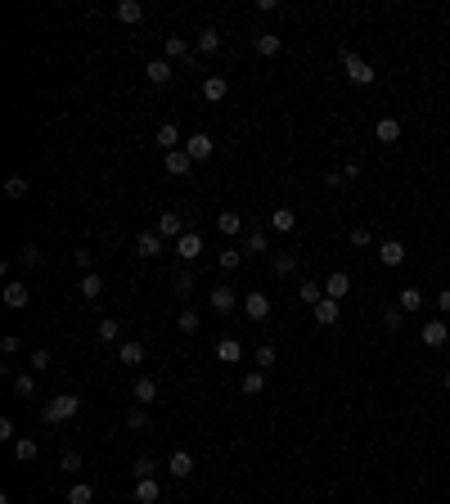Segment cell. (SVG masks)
<instances>
[{
  "mask_svg": "<svg viewBox=\"0 0 450 504\" xmlns=\"http://www.w3.org/2000/svg\"><path fill=\"white\" fill-rule=\"evenodd\" d=\"M14 392L18 396H36V378L32 374H14Z\"/></svg>",
  "mask_w": 450,
  "mask_h": 504,
  "instance_id": "45",
  "label": "cell"
},
{
  "mask_svg": "<svg viewBox=\"0 0 450 504\" xmlns=\"http://www.w3.org/2000/svg\"><path fill=\"white\" fill-rule=\"evenodd\" d=\"M77 293H81L86 302H99V298H104V279H99L95 270H90V275H81V284H77Z\"/></svg>",
  "mask_w": 450,
  "mask_h": 504,
  "instance_id": "23",
  "label": "cell"
},
{
  "mask_svg": "<svg viewBox=\"0 0 450 504\" xmlns=\"http://www.w3.org/2000/svg\"><path fill=\"white\" fill-rule=\"evenodd\" d=\"M225 95H230V81L221 77V72H207V77H203V99L207 104H221Z\"/></svg>",
  "mask_w": 450,
  "mask_h": 504,
  "instance_id": "10",
  "label": "cell"
},
{
  "mask_svg": "<svg viewBox=\"0 0 450 504\" xmlns=\"http://www.w3.org/2000/svg\"><path fill=\"white\" fill-rule=\"evenodd\" d=\"M68 504H90L95 500V487L90 482H77V487H68V496H63Z\"/></svg>",
  "mask_w": 450,
  "mask_h": 504,
  "instance_id": "36",
  "label": "cell"
},
{
  "mask_svg": "<svg viewBox=\"0 0 450 504\" xmlns=\"http://www.w3.org/2000/svg\"><path fill=\"white\" fill-rule=\"evenodd\" d=\"M131 396H136V405H149V401H158V383H153L149 374H140V378H136V387H131Z\"/></svg>",
  "mask_w": 450,
  "mask_h": 504,
  "instance_id": "22",
  "label": "cell"
},
{
  "mask_svg": "<svg viewBox=\"0 0 450 504\" xmlns=\"http://www.w3.org/2000/svg\"><path fill=\"white\" fill-rule=\"evenodd\" d=\"M243 257H248L243 248H225L221 257H216V266H221V270H239V266H243Z\"/></svg>",
  "mask_w": 450,
  "mask_h": 504,
  "instance_id": "39",
  "label": "cell"
},
{
  "mask_svg": "<svg viewBox=\"0 0 450 504\" xmlns=\"http://www.w3.org/2000/svg\"><path fill=\"white\" fill-rule=\"evenodd\" d=\"M374 136L383 140V145H396V140H401V122H396V117H378Z\"/></svg>",
  "mask_w": 450,
  "mask_h": 504,
  "instance_id": "26",
  "label": "cell"
},
{
  "mask_svg": "<svg viewBox=\"0 0 450 504\" xmlns=\"http://www.w3.org/2000/svg\"><path fill=\"white\" fill-rule=\"evenodd\" d=\"M243 316H248V320H257V325H262V320H271V298H266L262 288L243 293Z\"/></svg>",
  "mask_w": 450,
  "mask_h": 504,
  "instance_id": "3",
  "label": "cell"
},
{
  "mask_svg": "<svg viewBox=\"0 0 450 504\" xmlns=\"http://www.w3.org/2000/svg\"><path fill=\"white\" fill-rule=\"evenodd\" d=\"M0 351H5V356H14V351H23V338H14V334H9L5 342H0Z\"/></svg>",
  "mask_w": 450,
  "mask_h": 504,
  "instance_id": "53",
  "label": "cell"
},
{
  "mask_svg": "<svg viewBox=\"0 0 450 504\" xmlns=\"http://www.w3.org/2000/svg\"><path fill=\"white\" fill-rule=\"evenodd\" d=\"M162 167H167V176H189V171H194V158H189L185 149H176V154H162Z\"/></svg>",
  "mask_w": 450,
  "mask_h": 504,
  "instance_id": "13",
  "label": "cell"
},
{
  "mask_svg": "<svg viewBox=\"0 0 450 504\" xmlns=\"http://www.w3.org/2000/svg\"><path fill=\"white\" fill-rule=\"evenodd\" d=\"M271 275H275V279H289V275H298V252H275V257H271Z\"/></svg>",
  "mask_w": 450,
  "mask_h": 504,
  "instance_id": "15",
  "label": "cell"
},
{
  "mask_svg": "<svg viewBox=\"0 0 450 504\" xmlns=\"http://www.w3.org/2000/svg\"><path fill=\"white\" fill-rule=\"evenodd\" d=\"M50 365H54L50 351H32V369H36V374H41V369H50Z\"/></svg>",
  "mask_w": 450,
  "mask_h": 504,
  "instance_id": "49",
  "label": "cell"
},
{
  "mask_svg": "<svg viewBox=\"0 0 450 504\" xmlns=\"http://www.w3.org/2000/svg\"><path fill=\"white\" fill-rule=\"evenodd\" d=\"M77 414H81V396H72V392L50 396V401L41 405V419H45V423H72Z\"/></svg>",
  "mask_w": 450,
  "mask_h": 504,
  "instance_id": "1",
  "label": "cell"
},
{
  "mask_svg": "<svg viewBox=\"0 0 450 504\" xmlns=\"http://www.w3.org/2000/svg\"><path fill=\"white\" fill-rule=\"evenodd\" d=\"M72 261H77V270H81V275H90V252H86V248H77Z\"/></svg>",
  "mask_w": 450,
  "mask_h": 504,
  "instance_id": "52",
  "label": "cell"
},
{
  "mask_svg": "<svg viewBox=\"0 0 450 504\" xmlns=\"http://www.w3.org/2000/svg\"><path fill=\"white\" fill-rule=\"evenodd\" d=\"M216 360H221V365H239V360H243V342L239 338H221L216 342Z\"/></svg>",
  "mask_w": 450,
  "mask_h": 504,
  "instance_id": "16",
  "label": "cell"
},
{
  "mask_svg": "<svg viewBox=\"0 0 450 504\" xmlns=\"http://www.w3.org/2000/svg\"><path fill=\"white\" fill-rule=\"evenodd\" d=\"M185 154L194 158V163H207V158L216 154V140L207 136V131H198V136H189V140H185Z\"/></svg>",
  "mask_w": 450,
  "mask_h": 504,
  "instance_id": "5",
  "label": "cell"
},
{
  "mask_svg": "<svg viewBox=\"0 0 450 504\" xmlns=\"http://www.w3.org/2000/svg\"><path fill=\"white\" fill-rule=\"evenodd\" d=\"M324 185H329V189H342L347 180H342V171H324Z\"/></svg>",
  "mask_w": 450,
  "mask_h": 504,
  "instance_id": "54",
  "label": "cell"
},
{
  "mask_svg": "<svg viewBox=\"0 0 450 504\" xmlns=\"http://www.w3.org/2000/svg\"><path fill=\"white\" fill-rule=\"evenodd\" d=\"M216 230H221L225 239H234V234H243V216L239 212H221L216 216Z\"/></svg>",
  "mask_w": 450,
  "mask_h": 504,
  "instance_id": "25",
  "label": "cell"
},
{
  "mask_svg": "<svg viewBox=\"0 0 450 504\" xmlns=\"http://www.w3.org/2000/svg\"><path fill=\"white\" fill-rule=\"evenodd\" d=\"M351 248H369V230H365V225H356V230H351Z\"/></svg>",
  "mask_w": 450,
  "mask_h": 504,
  "instance_id": "50",
  "label": "cell"
},
{
  "mask_svg": "<svg viewBox=\"0 0 450 504\" xmlns=\"http://www.w3.org/2000/svg\"><path fill=\"white\" fill-rule=\"evenodd\" d=\"M298 298L306 302V307H315V302H324V284H315V279H302V284H298Z\"/></svg>",
  "mask_w": 450,
  "mask_h": 504,
  "instance_id": "29",
  "label": "cell"
},
{
  "mask_svg": "<svg viewBox=\"0 0 450 504\" xmlns=\"http://www.w3.org/2000/svg\"><path fill=\"white\" fill-rule=\"evenodd\" d=\"M207 307H212V311H216V316H230V311H234V307H239V293H234V288H230V284H216V288H212V293H207Z\"/></svg>",
  "mask_w": 450,
  "mask_h": 504,
  "instance_id": "4",
  "label": "cell"
},
{
  "mask_svg": "<svg viewBox=\"0 0 450 504\" xmlns=\"http://www.w3.org/2000/svg\"><path fill=\"white\" fill-rule=\"evenodd\" d=\"M167 473H171V478H189V473H194V455H189V450H176V455H171V460H167Z\"/></svg>",
  "mask_w": 450,
  "mask_h": 504,
  "instance_id": "20",
  "label": "cell"
},
{
  "mask_svg": "<svg viewBox=\"0 0 450 504\" xmlns=\"http://www.w3.org/2000/svg\"><path fill=\"white\" fill-rule=\"evenodd\" d=\"M127 428H136V432H145V428H149L145 405H131V410H127Z\"/></svg>",
  "mask_w": 450,
  "mask_h": 504,
  "instance_id": "43",
  "label": "cell"
},
{
  "mask_svg": "<svg viewBox=\"0 0 450 504\" xmlns=\"http://www.w3.org/2000/svg\"><path fill=\"white\" fill-rule=\"evenodd\" d=\"M446 387H450V369H446Z\"/></svg>",
  "mask_w": 450,
  "mask_h": 504,
  "instance_id": "57",
  "label": "cell"
},
{
  "mask_svg": "<svg viewBox=\"0 0 450 504\" xmlns=\"http://www.w3.org/2000/svg\"><path fill=\"white\" fill-rule=\"evenodd\" d=\"M131 473H136V482H140V478H153V473H158V464H153V455H136V464H131Z\"/></svg>",
  "mask_w": 450,
  "mask_h": 504,
  "instance_id": "41",
  "label": "cell"
},
{
  "mask_svg": "<svg viewBox=\"0 0 450 504\" xmlns=\"http://www.w3.org/2000/svg\"><path fill=\"white\" fill-rule=\"evenodd\" d=\"M378 261L383 266H401V261H405V243H401V239H383L378 243Z\"/></svg>",
  "mask_w": 450,
  "mask_h": 504,
  "instance_id": "18",
  "label": "cell"
},
{
  "mask_svg": "<svg viewBox=\"0 0 450 504\" xmlns=\"http://www.w3.org/2000/svg\"><path fill=\"white\" fill-rule=\"evenodd\" d=\"M153 140L162 145V154H176V149H185V140H180V127H176V122H162V127L153 131Z\"/></svg>",
  "mask_w": 450,
  "mask_h": 504,
  "instance_id": "8",
  "label": "cell"
},
{
  "mask_svg": "<svg viewBox=\"0 0 450 504\" xmlns=\"http://www.w3.org/2000/svg\"><path fill=\"white\" fill-rule=\"evenodd\" d=\"M81 464H86V460H81V450H68V455L59 460V469H63V473H81Z\"/></svg>",
  "mask_w": 450,
  "mask_h": 504,
  "instance_id": "48",
  "label": "cell"
},
{
  "mask_svg": "<svg viewBox=\"0 0 450 504\" xmlns=\"http://www.w3.org/2000/svg\"><path fill=\"white\" fill-rule=\"evenodd\" d=\"M450 342V325L446 320H428L424 325V347H446Z\"/></svg>",
  "mask_w": 450,
  "mask_h": 504,
  "instance_id": "14",
  "label": "cell"
},
{
  "mask_svg": "<svg viewBox=\"0 0 450 504\" xmlns=\"http://www.w3.org/2000/svg\"><path fill=\"white\" fill-rule=\"evenodd\" d=\"M158 496H162V491H158V482H153V478H140L136 482V504H158Z\"/></svg>",
  "mask_w": 450,
  "mask_h": 504,
  "instance_id": "28",
  "label": "cell"
},
{
  "mask_svg": "<svg viewBox=\"0 0 450 504\" xmlns=\"http://www.w3.org/2000/svg\"><path fill=\"white\" fill-rule=\"evenodd\" d=\"M252 360H257V369H275V365H280V360H275V347H271V342H262V347L252 351Z\"/></svg>",
  "mask_w": 450,
  "mask_h": 504,
  "instance_id": "40",
  "label": "cell"
},
{
  "mask_svg": "<svg viewBox=\"0 0 450 504\" xmlns=\"http://www.w3.org/2000/svg\"><path fill=\"white\" fill-rule=\"evenodd\" d=\"M0 441H18V432H14V419H9V414L0 419Z\"/></svg>",
  "mask_w": 450,
  "mask_h": 504,
  "instance_id": "51",
  "label": "cell"
},
{
  "mask_svg": "<svg viewBox=\"0 0 450 504\" xmlns=\"http://www.w3.org/2000/svg\"><path fill=\"white\" fill-rule=\"evenodd\" d=\"M118 338H122L118 320H99V342H118Z\"/></svg>",
  "mask_w": 450,
  "mask_h": 504,
  "instance_id": "46",
  "label": "cell"
},
{
  "mask_svg": "<svg viewBox=\"0 0 450 504\" xmlns=\"http://www.w3.org/2000/svg\"><path fill=\"white\" fill-rule=\"evenodd\" d=\"M243 248H248V257H257V252H266V248H271V239H266V230H248V239H243Z\"/></svg>",
  "mask_w": 450,
  "mask_h": 504,
  "instance_id": "38",
  "label": "cell"
},
{
  "mask_svg": "<svg viewBox=\"0 0 450 504\" xmlns=\"http://www.w3.org/2000/svg\"><path fill=\"white\" fill-rule=\"evenodd\" d=\"M198 325H203V316H198L194 307H185V311L176 316V329H180V334H198Z\"/></svg>",
  "mask_w": 450,
  "mask_h": 504,
  "instance_id": "32",
  "label": "cell"
},
{
  "mask_svg": "<svg viewBox=\"0 0 450 504\" xmlns=\"http://www.w3.org/2000/svg\"><path fill=\"white\" fill-rule=\"evenodd\" d=\"M324 298L347 302V298H351V275H347V270H333L329 279H324Z\"/></svg>",
  "mask_w": 450,
  "mask_h": 504,
  "instance_id": "7",
  "label": "cell"
},
{
  "mask_svg": "<svg viewBox=\"0 0 450 504\" xmlns=\"http://www.w3.org/2000/svg\"><path fill=\"white\" fill-rule=\"evenodd\" d=\"M239 387H243V396H262L266 374H262V369H248V374H243V383H239Z\"/></svg>",
  "mask_w": 450,
  "mask_h": 504,
  "instance_id": "33",
  "label": "cell"
},
{
  "mask_svg": "<svg viewBox=\"0 0 450 504\" xmlns=\"http://www.w3.org/2000/svg\"><path fill=\"white\" fill-rule=\"evenodd\" d=\"M171 293H176L180 302H189V298H194V275H189V270H180L176 279H171Z\"/></svg>",
  "mask_w": 450,
  "mask_h": 504,
  "instance_id": "31",
  "label": "cell"
},
{
  "mask_svg": "<svg viewBox=\"0 0 450 504\" xmlns=\"http://www.w3.org/2000/svg\"><path fill=\"white\" fill-rule=\"evenodd\" d=\"M153 230H158L162 239H171V243H176L180 234H185V216H180V212H162V216H158V225H153Z\"/></svg>",
  "mask_w": 450,
  "mask_h": 504,
  "instance_id": "9",
  "label": "cell"
},
{
  "mask_svg": "<svg viewBox=\"0 0 450 504\" xmlns=\"http://www.w3.org/2000/svg\"><path fill=\"white\" fill-rule=\"evenodd\" d=\"M118 18H122V23H140V18H145V5H140V0H122Z\"/></svg>",
  "mask_w": 450,
  "mask_h": 504,
  "instance_id": "34",
  "label": "cell"
},
{
  "mask_svg": "<svg viewBox=\"0 0 450 504\" xmlns=\"http://www.w3.org/2000/svg\"><path fill=\"white\" fill-rule=\"evenodd\" d=\"M18 266H27V270L41 266V248H36V243H23V248H18Z\"/></svg>",
  "mask_w": 450,
  "mask_h": 504,
  "instance_id": "42",
  "label": "cell"
},
{
  "mask_svg": "<svg viewBox=\"0 0 450 504\" xmlns=\"http://www.w3.org/2000/svg\"><path fill=\"white\" fill-rule=\"evenodd\" d=\"M437 307H442L446 316H450V288H442V293H437Z\"/></svg>",
  "mask_w": 450,
  "mask_h": 504,
  "instance_id": "56",
  "label": "cell"
},
{
  "mask_svg": "<svg viewBox=\"0 0 450 504\" xmlns=\"http://www.w3.org/2000/svg\"><path fill=\"white\" fill-rule=\"evenodd\" d=\"M171 252H176L180 261H198V252H203V239H198V230H185L176 243H171Z\"/></svg>",
  "mask_w": 450,
  "mask_h": 504,
  "instance_id": "6",
  "label": "cell"
},
{
  "mask_svg": "<svg viewBox=\"0 0 450 504\" xmlns=\"http://www.w3.org/2000/svg\"><path fill=\"white\" fill-rule=\"evenodd\" d=\"M221 50V32L216 27H207V32H198V41H194V54H216Z\"/></svg>",
  "mask_w": 450,
  "mask_h": 504,
  "instance_id": "24",
  "label": "cell"
},
{
  "mask_svg": "<svg viewBox=\"0 0 450 504\" xmlns=\"http://www.w3.org/2000/svg\"><path fill=\"white\" fill-rule=\"evenodd\" d=\"M315 320H320V325H338V302L333 298H324V302H315Z\"/></svg>",
  "mask_w": 450,
  "mask_h": 504,
  "instance_id": "30",
  "label": "cell"
},
{
  "mask_svg": "<svg viewBox=\"0 0 450 504\" xmlns=\"http://www.w3.org/2000/svg\"><path fill=\"white\" fill-rule=\"evenodd\" d=\"M118 360H122V365H131V369L145 365V347H140V342H122V347H118Z\"/></svg>",
  "mask_w": 450,
  "mask_h": 504,
  "instance_id": "27",
  "label": "cell"
},
{
  "mask_svg": "<svg viewBox=\"0 0 450 504\" xmlns=\"http://www.w3.org/2000/svg\"><path fill=\"white\" fill-rule=\"evenodd\" d=\"M27 302H32V288H27V284H18V279H9L5 284V307L9 311H23Z\"/></svg>",
  "mask_w": 450,
  "mask_h": 504,
  "instance_id": "12",
  "label": "cell"
},
{
  "mask_svg": "<svg viewBox=\"0 0 450 504\" xmlns=\"http://www.w3.org/2000/svg\"><path fill=\"white\" fill-rule=\"evenodd\" d=\"M252 45H257V54H262V59H275V54L284 50V41H280L275 32H257V36H252Z\"/></svg>",
  "mask_w": 450,
  "mask_h": 504,
  "instance_id": "21",
  "label": "cell"
},
{
  "mask_svg": "<svg viewBox=\"0 0 450 504\" xmlns=\"http://www.w3.org/2000/svg\"><path fill=\"white\" fill-rule=\"evenodd\" d=\"M446 270H450V257H446Z\"/></svg>",
  "mask_w": 450,
  "mask_h": 504,
  "instance_id": "58",
  "label": "cell"
},
{
  "mask_svg": "<svg viewBox=\"0 0 450 504\" xmlns=\"http://www.w3.org/2000/svg\"><path fill=\"white\" fill-rule=\"evenodd\" d=\"M5 194H9V198H27V180H23V176H9V180H5Z\"/></svg>",
  "mask_w": 450,
  "mask_h": 504,
  "instance_id": "47",
  "label": "cell"
},
{
  "mask_svg": "<svg viewBox=\"0 0 450 504\" xmlns=\"http://www.w3.org/2000/svg\"><path fill=\"white\" fill-rule=\"evenodd\" d=\"M342 180H360V163H347V167H342Z\"/></svg>",
  "mask_w": 450,
  "mask_h": 504,
  "instance_id": "55",
  "label": "cell"
},
{
  "mask_svg": "<svg viewBox=\"0 0 450 504\" xmlns=\"http://www.w3.org/2000/svg\"><path fill=\"white\" fill-rule=\"evenodd\" d=\"M145 77H149L153 86H171V77H176V72H171L167 59H149V63H145Z\"/></svg>",
  "mask_w": 450,
  "mask_h": 504,
  "instance_id": "19",
  "label": "cell"
},
{
  "mask_svg": "<svg viewBox=\"0 0 450 504\" xmlns=\"http://www.w3.org/2000/svg\"><path fill=\"white\" fill-rule=\"evenodd\" d=\"M14 455H18V460H23V464H32L36 455H41V446H36L32 437H18V441H14Z\"/></svg>",
  "mask_w": 450,
  "mask_h": 504,
  "instance_id": "35",
  "label": "cell"
},
{
  "mask_svg": "<svg viewBox=\"0 0 450 504\" xmlns=\"http://www.w3.org/2000/svg\"><path fill=\"white\" fill-rule=\"evenodd\" d=\"M162 243H167V239H162L158 230H145V234H136V252H140V257H162Z\"/></svg>",
  "mask_w": 450,
  "mask_h": 504,
  "instance_id": "17",
  "label": "cell"
},
{
  "mask_svg": "<svg viewBox=\"0 0 450 504\" xmlns=\"http://www.w3.org/2000/svg\"><path fill=\"white\" fill-rule=\"evenodd\" d=\"M383 325H387V334H396V329L405 325V311H401V307H387V311H383Z\"/></svg>",
  "mask_w": 450,
  "mask_h": 504,
  "instance_id": "44",
  "label": "cell"
},
{
  "mask_svg": "<svg viewBox=\"0 0 450 504\" xmlns=\"http://www.w3.org/2000/svg\"><path fill=\"white\" fill-rule=\"evenodd\" d=\"M266 225H271L275 234H293V230H298V212H293V207H275Z\"/></svg>",
  "mask_w": 450,
  "mask_h": 504,
  "instance_id": "11",
  "label": "cell"
},
{
  "mask_svg": "<svg viewBox=\"0 0 450 504\" xmlns=\"http://www.w3.org/2000/svg\"><path fill=\"white\" fill-rule=\"evenodd\" d=\"M342 72H347V77L356 81V86H374V81H378V72L369 68V63L360 59V54H351V50L342 54Z\"/></svg>",
  "mask_w": 450,
  "mask_h": 504,
  "instance_id": "2",
  "label": "cell"
},
{
  "mask_svg": "<svg viewBox=\"0 0 450 504\" xmlns=\"http://www.w3.org/2000/svg\"><path fill=\"white\" fill-rule=\"evenodd\" d=\"M396 307H401V311H424V293H419V288H401Z\"/></svg>",
  "mask_w": 450,
  "mask_h": 504,
  "instance_id": "37",
  "label": "cell"
}]
</instances>
